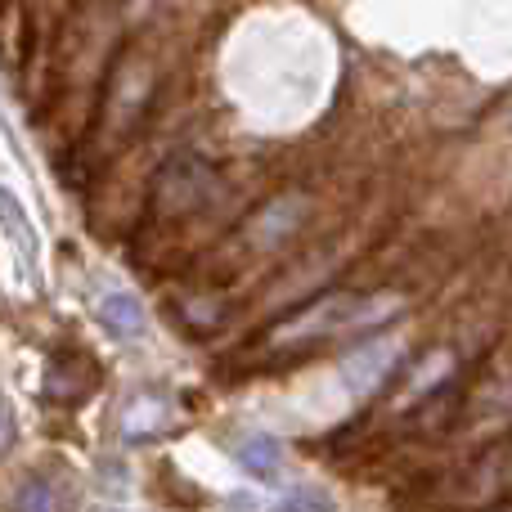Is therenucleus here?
I'll list each match as a JSON object with an SVG mask.
<instances>
[{
  "instance_id": "f257e3e1",
  "label": "nucleus",
  "mask_w": 512,
  "mask_h": 512,
  "mask_svg": "<svg viewBox=\"0 0 512 512\" xmlns=\"http://www.w3.org/2000/svg\"><path fill=\"white\" fill-rule=\"evenodd\" d=\"M387 306H391V297H351V292H342V297H328V301H319V306H310L306 315L288 319L274 337H283V342H306V337L351 333V328L382 324V319L391 315Z\"/></svg>"
},
{
  "instance_id": "f03ea898",
  "label": "nucleus",
  "mask_w": 512,
  "mask_h": 512,
  "mask_svg": "<svg viewBox=\"0 0 512 512\" xmlns=\"http://www.w3.org/2000/svg\"><path fill=\"white\" fill-rule=\"evenodd\" d=\"M216 194V171L203 158H171L153 180V207L162 216H189Z\"/></svg>"
},
{
  "instance_id": "7ed1b4c3",
  "label": "nucleus",
  "mask_w": 512,
  "mask_h": 512,
  "mask_svg": "<svg viewBox=\"0 0 512 512\" xmlns=\"http://www.w3.org/2000/svg\"><path fill=\"white\" fill-rule=\"evenodd\" d=\"M0 234L9 239V248L23 256V265H32L36 270V261H41V234H36L27 207L18 203V194L14 189H5V185H0Z\"/></svg>"
},
{
  "instance_id": "20e7f679",
  "label": "nucleus",
  "mask_w": 512,
  "mask_h": 512,
  "mask_svg": "<svg viewBox=\"0 0 512 512\" xmlns=\"http://www.w3.org/2000/svg\"><path fill=\"white\" fill-rule=\"evenodd\" d=\"M95 315H99V324H104L113 337H140L144 328H149L144 301L135 297V292H108V297L99 301Z\"/></svg>"
},
{
  "instance_id": "39448f33",
  "label": "nucleus",
  "mask_w": 512,
  "mask_h": 512,
  "mask_svg": "<svg viewBox=\"0 0 512 512\" xmlns=\"http://www.w3.org/2000/svg\"><path fill=\"white\" fill-rule=\"evenodd\" d=\"M234 463H239L248 477L256 481H265V477H274L279 472V463H283V445L274 441V436H243L239 441V450H234Z\"/></svg>"
},
{
  "instance_id": "423d86ee",
  "label": "nucleus",
  "mask_w": 512,
  "mask_h": 512,
  "mask_svg": "<svg viewBox=\"0 0 512 512\" xmlns=\"http://www.w3.org/2000/svg\"><path fill=\"white\" fill-rule=\"evenodd\" d=\"M167 414H171V409L162 405L158 396H140L131 409H126L122 436H126V441H144V436H153V432H162V427H167Z\"/></svg>"
},
{
  "instance_id": "0eeeda50",
  "label": "nucleus",
  "mask_w": 512,
  "mask_h": 512,
  "mask_svg": "<svg viewBox=\"0 0 512 512\" xmlns=\"http://www.w3.org/2000/svg\"><path fill=\"white\" fill-rule=\"evenodd\" d=\"M14 512H63V490L45 477H27L14 495Z\"/></svg>"
},
{
  "instance_id": "6e6552de",
  "label": "nucleus",
  "mask_w": 512,
  "mask_h": 512,
  "mask_svg": "<svg viewBox=\"0 0 512 512\" xmlns=\"http://www.w3.org/2000/svg\"><path fill=\"white\" fill-rule=\"evenodd\" d=\"M274 512H333V499L324 490H292L288 499H279Z\"/></svg>"
},
{
  "instance_id": "1a4fd4ad",
  "label": "nucleus",
  "mask_w": 512,
  "mask_h": 512,
  "mask_svg": "<svg viewBox=\"0 0 512 512\" xmlns=\"http://www.w3.org/2000/svg\"><path fill=\"white\" fill-rule=\"evenodd\" d=\"M9 441H14V409H9V400L0 396V454L9 450Z\"/></svg>"
}]
</instances>
